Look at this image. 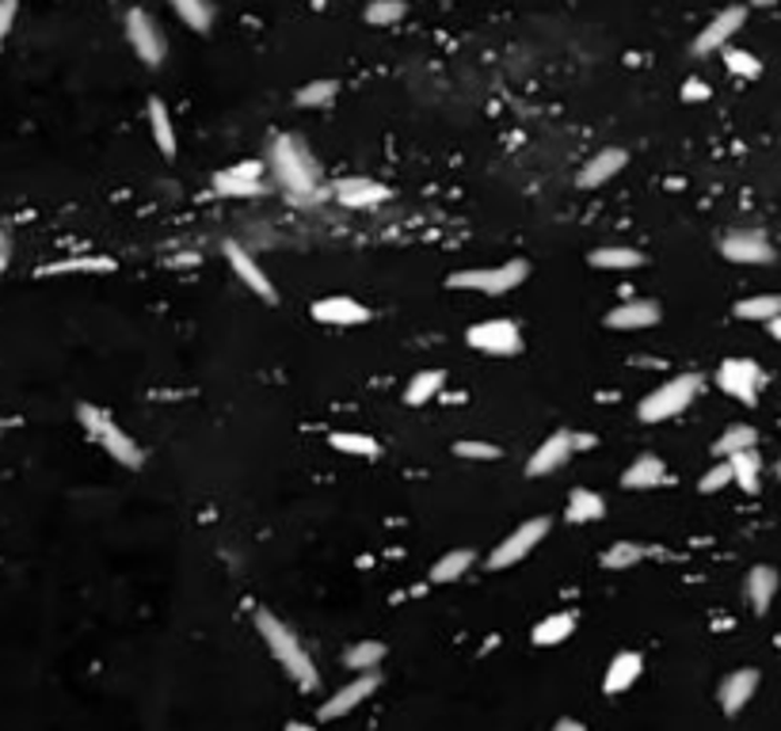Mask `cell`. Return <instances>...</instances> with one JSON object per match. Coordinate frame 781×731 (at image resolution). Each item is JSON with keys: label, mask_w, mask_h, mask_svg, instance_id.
<instances>
[{"label": "cell", "mask_w": 781, "mask_h": 731, "mask_svg": "<svg viewBox=\"0 0 781 731\" xmlns=\"http://www.w3.org/2000/svg\"><path fill=\"white\" fill-rule=\"evenodd\" d=\"M256 629H260L263 644H268V652L279 659V667L287 671V679L298 685V690L313 693L317 685H321V674H317V663L309 659L306 644L298 640V632L290 625H282L274 613L268 610H256Z\"/></svg>", "instance_id": "7a4b0ae2"}, {"label": "cell", "mask_w": 781, "mask_h": 731, "mask_svg": "<svg viewBox=\"0 0 781 731\" xmlns=\"http://www.w3.org/2000/svg\"><path fill=\"white\" fill-rule=\"evenodd\" d=\"M332 194H336V202L348 210H370L389 199V187L378 180H362V176H348V180L332 183Z\"/></svg>", "instance_id": "4fadbf2b"}, {"label": "cell", "mask_w": 781, "mask_h": 731, "mask_svg": "<svg viewBox=\"0 0 781 731\" xmlns=\"http://www.w3.org/2000/svg\"><path fill=\"white\" fill-rule=\"evenodd\" d=\"M625 160L629 153L625 149H618V146H610V149H602V153H594L588 164L580 168V176H575V183L583 187V191H594V187H602V183H610L614 176L625 168Z\"/></svg>", "instance_id": "e0dca14e"}, {"label": "cell", "mask_w": 781, "mask_h": 731, "mask_svg": "<svg viewBox=\"0 0 781 731\" xmlns=\"http://www.w3.org/2000/svg\"><path fill=\"white\" fill-rule=\"evenodd\" d=\"M77 419H81L88 439L100 442V450L108 453V458L119 461L122 469H141V465H146V453H141V445L130 439V434L122 431V427L114 423V419L103 412V408L81 404V408H77Z\"/></svg>", "instance_id": "3957f363"}, {"label": "cell", "mask_w": 781, "mask_h": 731, "mask_svg": "<svg viewBox=\"0 0 781 731\" xmlns=\"http://www.w3.org/2000/svg\"><path fill=\"white\" fill-rule=\"evenodd\" d=\"M754 690H759V671L743 667V671L728 674V679L721 682V709H724V717H740V712L748 709V701L754 698Z\"/></svg>", "instance_id": "d6986e66"}, {"label": "cell", "mask_w": 781, "mask_h": 731, "mask_svg": "<svg viewBox=\"0 0 781 731\" xmlns=\"http://www.w3.org/2000/svg\"><path fill=\"white\" fill-rule=\"evenodd\" d=\"M721 256L732 263H748V267H759V263H774V244H770L767 233L759 229H735L721 240Z\"/></svg>", "instance_id": "30bf717a"}, {"label": "cell", "mask_w": 781, "mask_h": 731, "mask_svg": "<svg viewBox=\"0 0 781 731\" xmlns=\"http://www.w3.org/2000/svg\"><path fill=\"white\" fill-rule=\"evenodd\" d=\"M743 23H748V8H743V4H732V8H724V12H717L713 20H709V23L698 31L694 53H698V58H705V53L724 50L728 42H732V34L740 31Z\"/></svg>", "instance_id": "8fae6325"}, {"label": "cell", "mask_w": 781, "mask_h": 731, "mask_svg": "<svg viewBox=\"0 0 781 731\" xmlns=\"http://www.w3.org/2000/svg\"><path fill=\"white\" fill-rule=\"evenodd\" d=\"M313 320H321V324H332V328H351V324H367L370 309L359 306L354 298H321L313 306Z\"/></svg>", "instance_id": "ac0fdd59"}, {"label": "cell", "mask_w": 781, "mask_h": 731, "mask_svg": "<svg viewBox=\"0 0 781 731\" xmlns=\"http://www.w3.org/2000/svg\"><path fill=\"white\" fill-rule=\"evenodd\" d=\"M641 667H644V659L637 652H618L614 659H610L607 674H602V690L607 693H625L629 685L641 679Z\"/></svg>", "instance_id": "7402d4cb"}, {"label": "cell", "mask_w": 781, "mask_h": 731, "mask_svg": "<svg viewBox=\"0 0 781 731\" xmlns=\"http://www.w3.org/2000/svg\"><path fill=\"white\" fill-rule=\"evenodd\" d=\"M287 731H317V728H309V724H298V720H294V724H287Z\"/></svg>", "instance_id": "681fc988"}, {"label": "cell", "mask_w": 781, "mask_h": 731, "mask_svg": "<svg viewBox=\"0 0 781 731\" xmlns=\"http://www.w3.org/2000/svg\"><path fill=\"white\" fill-rule=\"evenodd\" d=\"M268 160H271L274 180L282 183V191H287L290 199H301V202L321 199V191H324L321 168H317L313 153H309L301 138H294V133H279L268 149Z\"/></svg>", "instance_id": "6da1fadb"}, {"label": "cell", "mask_w": 781, "mask_h": 731, "mask_svg": "<svg viewBox=\"0 0 781 731\" xmlns=\"http://www.w3.org/2000/svg\"><path fill=\"white\" fill-rule=\"evenodd\" d=\"M588 260L591 267H602V271H633V267L644 263V256L637 248H599Z\"/></svg>", "instance_id": "4dcf8cb0"}, {"label": "cell", "mask_w": 781, "mask_h": 731, "mask_svg": "<svg viewBox=\"0 0 781 731\" xmlns=\"http://www.w3.org/2000/svg\"><path fill=\"white\" fill-rule=\"evenodd\" d=\"M778 594V572L770 564H759L748 572V602L754 605V613H767L770 602Z\"/></svg>", "instance_id": "603a6c76"}, {"label": "cell", "mask_w": 781, "mask_h": 731, "mask_svg": "<svg viewBox=\"0 0 781 731\" xmlns=\"http://www.w3.org/2000/svg\"><path fill=\"white\" fill-rule=\"evenodd\" d=\"M728 465H732V484H740L748 495L759 492V477H762V461H759V453H754V450L732 453V458H728Z\"/></svg>", "instance_id": "4316f807"}, {"label": "cell", "mask_w": 781, "mask_h": 731, "mask_svg": "<svg viewBox=\"0 0 781 731\" xmlns=\"http://www.w3.org/2000/svg\"><path fill=\"white\" fill-rule=\"evenodd\" d=\"M127 39H130V47H134L138 61H146L149 69H157L164 61V53H168L164 31L157 27V20L146 8H130L127 12Z\"/></svg>", "instance_id": "52a82bcc"}, {"label": "cell", "mask_w": 781, "mask_h": 731, "mask_svg": "<svg viewBox=\"0 0 781 731\" xmlns=\"http://www.w3.org/2000/svg\"><path fill=\"white\" fill-rule=\"evenodd\" d=\"M549 525H553V522H549L545 514H541V519L522 522L519 530L508 533V538H503L500 545L492 549V557H488V568H492V572H503V568H511V564H519V560H527L530 552H534L541 541H545Z\"/></svg>", "instance_id": "8992f818"}, {"label": "cell", "mask_w": 781, "mask_h": 731, "mask_svg": "<svg viewBox=\"0 0 781 731\" xmlns=\"http://www.w3.org/2000/svg\"><path fill=\"white\" fill-rule=\"evenodd\" d=\"M568 522H599L602 514H607V503H602V495H594L591 488H575L572 495H568Z\"/></svg>", "instance_id": "d4e9b609"}, {"label": "cell", "mask_w": 781, "mask_h": 731, "mask_svg": "<svg viewBox=\"0 0 781 731\" xmlns=\"http://www.w3.org/2000/svg\"><path fill=\"white\" fill-rule=\"evenodd\" d=\"M168 4H172V12L180 16L191 31L207 34L210 27H214V4H210V0H168Z\"/></svg>", "instance_id": "83f0119b"}, {"label": "cell", "mask_w": 781, "mask_h": 731, "mask_svg": "<svg viewBox=\"0 0 781 731\" xmlns=\"http://www.w3.org/2000/svg\"><path fill=\"white\" fill-rule=\"evenodd\" d=\"M572 632H575V618H572V613H553V618L538 621L534 632H530V640H534L538 648H557V644H564Z\"/></svg>", "instance_id": "cb8c5ba5"}, {"label": "cell", "mask_w": 781, "mask_h": 731, "mask_svg": "<svg viewBox=\"0 0 781 731\" xmlns=\"http://www.w3.org/2000/svg\"><path fill=\"white\" fill-rule=\"evenodd\" d=\"M404 16H408L404 0H370L367 4V23H374V27H393V23H401Z\"/></svg>", "instance_id": "74e56055"}, {"label": "cell", "mask_w": 781, "mask_h": 731, "mask_svg": "<svg viewBox=\"0 0 781 731\" xmlns=\"http://www.w3.org/2000/svg\"><path fill=\"white\" fill-rule=\"evenodd\" d=\"M781 313V293H754V298L735 301V317L740 320H774Z\"/></svg>", "instance_id": "f546056e"}, {"label": "cell", "mask_w": 781, "mask_h": 731, "mask_svg": "<svg viewBox=\"0 0 781 731\" xmlns=\"http://www.w3.org/2000/svg\"><path fill=\"white\" fill-rule=\"evenodd\" d=\"M572 442H575V450H591V445H594L591 434H572Z\"/></svg>", "instance_id": "7dc6e473"}, {"label": "cell", "mask_w": 781, "mask_h": 731, "mask_svg": "<svg viewBox=\"0 0 781 731\" xmlns=\"http://www.w3.org/2000/svg\"><path fill=\"white\" fill-rule=\"evenodd\" d=\"M454 453H458V458H469V461H495V458H503L500 445H492V442H477V439L458 442V445H454Z\"/></svg>", "instance_id": "60d3db41"}, {"label": "cell", "mask_w": 781, "mask_h": 731, "mask_svg": "<svg viewBox=\"0 0 781 731\" xmlns=\"http://www.w3.org/2000/svg\"><path fill=\"white\" fill-rule=\"evenodd\" d=\"M328 442H332L340 453H354V458H378L381 453V445L370 439V434H354V431H340V434H332Z\"/></svg>", "instance_id": "8d00e7d4"}, {"label": "cell", "mask_w": 781, "mask_h": 731, "mask_svg": "<svg viewBox=\"0 0 781 731\" xmlns=\"http://www.w3.org/2000/svg\"><path fill=\"white\" fill-rule=\"evenodd\" d=\"M751 4H754V8H774L778 0H751Z\"/></svg>", "instance_id": "f907efd6"}, {"label": "cell", "mask_w": 781, "mask_h": 731, "mask_svg": "<svg viewBox=\"0 0 781 731\" xmlns=\"http://www.w3.org/2000/svg\"><path fill=\"white\" fill-rule=\"evenodd\" d=\"M465 343L484 354H519L522 332L514 320H481V324H473L465 332Z\"/></svg>", "instance_id": "9c48e42d"}, {"label": "cell", "mask_w": 781, "mask_h": 731, "mask_svg": "<svg viewBox=\"0 0 781 731\" xmlns=\"http://www.w3.org/2000/svg\"><path fill=\"white\" fill-rule=\"evenodd\" d=\"M8 260H12V244H8V233H4V226H0V274H4Z\"/></svg>", "instance_id": "f6af8a7d"}, {"label": "cell", "mask_w": 781, "mask_h": 731, "mask_svg": "<svg viewBox=\"0 0 781 731\" xmlns=\"http://www.w3.org/2000/svg\"><path fill=\"white\" fill-rule=\"evenodd\" d=\"M754 445H759V431L748 427V423H735V427H728L721 439L713 442V453H717V458H732V453L754 450Z\"/></svg>", "instance_id": "f1b7e54d"}, {"label": "cell", "mask_w": 781, "mask_h": 731, "mask_svg": "<svg viewBox=\"0 0 781 731\" xmlns=\"http://www.w3.org/2000/svg\"><path fill=\"white\" fill-rule=\"evenodd\" d=\"M442 381H447V378H442L439 370H423V373H415V378L408 381V389H404V404H412V408L428 404V400L439 397Z\"/></svg>", "instance_id": "1f68e13d"}, {"label": "cell", "mask_w": 781, "mask_h": 731, "mask_svg": "<svg viewBox=\"0 0 781 731\" xmlns=\"http://www.w3.org/2000/svg\"><path fill=\"white\" fill-rule=\"evenodd\" d=\"M698 392H701L698 373H679V378L663 381L660 389L648 392L641 400V408H637V415H641V423H663V419H674L679 412H687Z\"/></svg>", "instance_id": "277c9868"}, {"label": "cell", "mask_w": 781, "mask_h": 731, "mask_svg": "<svg viewBox=\"0 0 781 731\" xmlns=\"http://www.w3.org/2000/svg\"><path fill=\"white\" fill-rule=\"evenodd\" d=\"M778 480H781V458H778Z\"/></svg>", "instance_id": "816d5d0a"}, {"label": "cell", "mask_w": 781, "mask_h": 731, "mask_svg": "<svg viewBox=\"0 0 781 731\" xmlns=\"http://www.w3.org/2000/svg\"><path fill=\"white\" fill-rule=\"evenodd\" d=\"M709 96H713V88L705 84V80L690 77L687 84H682V103H705Z\"/></svg>", "instance_id": "7bdbcfd3"}, {"label": "cell", "mask_w": 781, "mask_h": 731, "mask_svg": "<svg viewBox=\"0 0 781 731\" xmlns=\"http://www.w3.org/2000/svg\"><path fill=\"white\" fill-rule=\"evenodd\" d=\"M728 484H732V465H728V461H717V465L698 480V492L701 495H713V492H721V488H728Z\"/></svg>", "instance_id": "ab89813d"}, {"label": "cell", "mask_w": 781, "mask_h": 731, "mask_svg": "<svg viewBox=\"0 0 781 731\" xmlns=\"http://www.w3.org/2000/svg\"><path fill=\"white\" fill-rule=\"evenodd\" d=\"M553 731H588L580 724V720H572V717H564V720H557V728Z\"/></svg>", "instance_id": "bcb514c9"}, {"label": "cell", "mask_w": 781, "mask_h": 731, "mask_svg": "<svg viewBox=\"0 0 781 731\" xmlns=\"http://www.w3.org/2000/svg\"><path fill=\"white\" fill-rule=\"evenodd\" d=\"M660 484H668V465L660 458H652V453L637 458L633 465L621 472V488H629V492H644V488H660Z\"/></svg>", "instance_id": "44dd1931"}, {"label": "cell", "mask_w": 781, "mask_h": 731, "mask_svg": "<svg viewBox=\"0 0 781 731\" xmlns=\"http://www.w3.org/2000/svg\"><path fill=\"white\" fill-rule=\"evenodd\" d=\"M660 320V306L655 301H625V306H614L607 317L610 328L618 332H637V328H652Z\"/></svg>", "instance_id": "ffe728a7"}, {"label": "cell", "mask_w": 781, "mask_h": 731, "mask_svg": "<svg viewBox=\"0 0 781 731\" xmlns=\"http://www.w3.org/2000/svg\"><path fill=\"white\" fill-rule=\"evenodd\" d=\"M16 12H20V4H16V0H0V47H4L8 31H12Z\"/></svg>", "instance_id": "ee69618b"}, {"label": "cell", "mask_w": 781, "mask_h": 731, "mask_svg": "<svg viewBox=\"0 0 781 731\" xmlns=\"http://www.w3.org/2000/svg\"><path fill=\"white\" fill-rule=\"evenodd\" d=\"M572 453H575L572 434H568V431L549 434V439L534 450V458L527 461V477H549V472H557L561 465H568V461H572Z\"/></svg>", "instance_id": "2e32d148"}, {"label": "cell", "mask_w": 781, "mask_h": 731, "mask_svg": "<svg viewBox=\"0 0 781 731\" xmlns=\"http://www.w3.org/2000/svg\"><path fill=\"white\" fill-rule=\"evenodd\" d=\"M381 659H386V644H378V640H359L354 648H348L343 663H348L351 671H374Z\"/></svg>", "instance_id": "e575fe53"}, {"label": "cell", "mask_w": 781, "mask_h": 731, "mask_svg": "<svg viewBox=\"0 0 781 731\" xmlns=\"http://www.w3.org/2000/svg\"><path fill=\"white\" fill-rule=\"evenodd\" d=\"M717 385H721L728 397L740 400V404L754 408L759 404V389H762V366L754 359H724L721 370H717Z\"/></svg>", "instance_id": "ba28073f"}, {"label": "cell", "mask_w": 781, "mask_h": 731, "mask_svg": "<svg viewBox=\"0 0 781 731\" xmlns=\"http://www.w3.org/2000/svg\"><path fill=\"white\" fill-rule=\"evenodd\" d=\"M214 191L226 199H256L263 191V164L260 160H241L233 168H221L214 176Z\"/></svg>", "instance_id": "7c38bea8"}, {"label": "cell", "mask_w": 781, "mask_h": 731, "mask_svg": "<svg viewBox=\"0 0 781 731\" xmlns=\"http://www.w3.org/2000/svg\"><path fill=\"white\" fill-rule=\"evenodd\" d=\"M149 127H153L157 149H161V153L172 160L176 157V122H172V114H168V107L161 100L149 103Z\"/></svg>", "instance_id": "484cf974"}, {"label": "cell", "mask_w": 781, "mask_h": 731, "mask_svg": "<svg viewBox=\"0 0 781 731\" xmlns=\"http://www.w3.org/2000/svg\"><path fill=\"white\" fill-rule=\"evenodd\" d=\"M641 557H644L641 545H633V541H618V545H610L607 552H602V568H610V572H625V568H633Z\"/></svg>", "instance_id": "f35d334b"}, {"label": "cell", "mask_w": 781, "mask_h": 731, "mask_svg": "<svg viewBox=\"0 0 781 731\" xmlns=\"http://www.w3.org/2000/svg\"><path fill=\"white\" fill-rule=\"evenodd\" d=\"M530 274L527 260H508L500 267H481V271H458L447 279L450 290H477V293H508L514 287H522Z\"/></svg>", "instance_id": "5b68a950"}, {"label": "cell", "mask_w": 781, "mask_h": 731, "mask_svg": "<svg viewBox=\"0 0 781 731\" xmlns=\"http://www.w3.org/2000/svg\"><path fill=\"white\" fill-rule=\"evenodd\" d=\"M336 92H340L336 80H309V84H301L294 92V103L298 107H324L336 100Z\"/></svg>", "instance_id": "d590c367"}, {"label": "cell", "mask_w": 781, "mask_h": 731, "mask_svg": "<svg viewBox=\"0 0 781 731\" xmlns=\"http://www.w3.org/2000/svg\"><path fill=\"white\" fill-rule=\"evenodd\" d=\"M473 568V552L469 549H454V552H447V557L439 560V564L431 568V583H454V579H461Z\"/></svg>", "instance_id": "d6a6232c"}, {"label": "cell", "mask_w": 781, "mask_h": 731, "mask_svg": "<svg viewBox=\"0 0 781 731\" xmlns=\"http://www.w3.org/2000/svg\"><path fill=\"white\" fill-rule=\"evenodd\" d=\"M767 328H770V336H774V340L781 343V313L774 320H767Z\"/></svg>", "instance_id": "c3c4849f"}, {"label": "cell", "mask_w": 781, "mask_h": 731, "mask_svg": "<svg viewBox=\"0 0 781 731\" xmlns=\"http://www.w3.org/2000/svg\"><path fill=\"white\" fill-rule=\"evenodd\" d=\"M111 260H69V263H54L42 274H61V271H111Z\"/></svg>", "instance_id": "b9f144b4"}, {"label": "cell", "mask_w": 781, "mask_h": 731, "mask_svg": "<svg viewBox=\"0 0 781 731\" xmlns=\"http://www.w3.org/2000/svg\"><path fill=\"white\" fill-rule=\"evenodd\" d=\"M724 69L740 80H759L762 77V61L754 58L751 50H740V47H724Z\"/></svg>", "instance_id": "836d02e7"}, {"label": "cell", "mask_w": 781, "mask_h": 731, "mask_svg": "<svg viewBox=\"0 0 781 731\" xmlns=\"http://www.w3.org/2000/svg\"><path fill=\"white\" fill-rule=\"evenodd\" d=\"M378 682H381V679H378L374 671H362L359 679L348 682L343 690H336L332 698L324 701V705H321V720H340V717H348V712H354V709L362 705V701L370 698V693L378 690Z\"/></svg>", "instance_id": "9a60e30c"}, {"label": "cell", "mask_w": 781, "mask_h": 731, "mask_svg": "<svg viewBox=\"0 0 781 731\" xmlns=\"http://www.w3.org/2000/svg\"><path fill=\"white\" fill-rule=\"evenodd\" d=\"M226 260H229V267H233L237 279H241L248 290L260 293V298L268 301V306H279V290L271 287V279L260 271V263H256L252 256H248L244 248L237 244V240H229V244H226Z\"/></svg>", "instance_id": "5bb4252c"}]
</instances>
